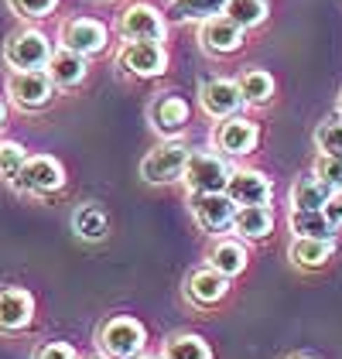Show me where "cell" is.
<instances>
[{
  "mask_svg": "<svg viewBox=\"0 0 342 359\" xmlns=\"http://www.w3.org/2000/svg\"><path fill=\"white\" fill-rule=\"evenodd\" d=\"M107 212L100 209V205H93V202H86L76 209V216H72V229L83 236V240H103L107 236Z\"/></svg>",
  "mask_w": 342,
  "mask_h": 359,
  "instance_id": "d4e9b609",
  "label": "cell"
},
{
  "mask_svg": "<svg viewBox=\"0 0 342 359\" xmlns=\"http://www.w3.org/2000/svg\"><path fill=\"white\" fill-rule=\"evenodd\" d=\"M315 178L329 182V185L339 192L342 189V158H329V154H322V158L315 161Z\"/></svg>",
  "mask_w": 342,
  "mask_h": 359,
  "instance_id": "4dcf8cb0",
  "label": "cell"
},
{
  "mask_svg": "<svg viewBox=\"0 0 342 359\" xmlns=\"http://www.w3.org/2000/svg\"><path fill=\"white\" fill-rule=\"evenodd\" d=\"M4 58L11 69H45L48 58H52V45L41 31L34 28H25V31H14L4 45Z\"/></svg>",
  "mask_w": 342,
  "mask_h": 359,
  "instance_id": "3957f363",
  "label": "cell"
},
{
  "mask_svg": "<svg viewBox=\"0 0 342 359\" xmlns=\"http://www.w3.org/2000/svg\"><path fill=\"white\" fill-rule=\"evenodd\" d=\"M229 284L226 277L219 274L216 267H205V271H196V274L189 277V298L199 304H219L226 298Z\"/></svg>",
  "mask_w": 342,
  "mask_h": 359,
  "instance_id": "d6986e66",
  "label": "cell"
},
{
  "mask_svg": "<svg viewBox=\"0 0 342 359\" xmlns=\"http://www.w3.org/2000/svg\"><path fill=\"white\" fill-rule=\"evenodd\" d=\"M202 110L209 113L212 120H226V116H236V110L243 107V96H240V83L233 79H209L199 93Z\"/></svg>",
  "mask_w": 342,
  "mask_h": 359,
  "instance_id": "7c38bea8",
  "label": "cell"
},
{
  "mask_svg": "<svg viewBox=\"0 0 342 359\" xmlns=\"http://www.w3.org/2000/svg\"><path fill=\"white\" fill-rule=\"evenodd\" d=\"M34 359H79V356H76V349L65 346V342H48V346L38 349V356Z\"/></svg>",
  "mask_w": 342,
  "mask_h": 359,
  "instance_id": "d6a6232c",
  "label": "cell"
},
{
  "mask_svg": "<svg viewBox=\"0 0 342 359\" xmlns=\"http://www.w3.org/2000/svg\"><path fill=\"white\" fill-rule=\"evenodd\" d=\"M52 76L48 72H41V69H14V76L7 79V96L21 107V110H38V107H45L48 100H52Z\"/></svg>",
  "mask_w": 342,
  "mask_h": 359,
  "instance_id": "8992f818",
  "label": "cell"
},
{
  "mask_svg": "<svg viewBox=\"0 0 342 359\" xmlns=\"http://www.w3.org/2000/svg\"><path fill=\"white\" fill-rule=\"evenodd\" d=\"M229 165L219 158V154H209V151H199V154H192L189 158V165H185V185H189V192H226V182H229Z\"/></svg>",
  "mask_w": 342,
  "mask_h": 359,
  "instance_id": "277c9868",
  "label": "cell"
},
{
  "mask_svg": "<svg viewBox=\"0 0 342 359\" xmlns=\"http://www.w3.org/2000/svg\"><path fill=\"white\" fill-rule=\"evenodd\" d=\"M322 212H325V219L332 222V229H336V226H342V189L329 195V202L322 205Z\"/></svg>",
  "mask_w": 342,
  "mask_h": 359,
  "instance_id": "836d02e7",
  "label": "cell"
},
{
  "mask_svg": "<svg viewBox=\"0 0 342 359\" xmlns=\"http://www.w3.org/2000/svg\"><path fill=\"white\" fill-rule=\"evenodd\" d=\"M25 161H28V151L21 147V144H14V140H4L0 144V175L4 178H18V171L25 168Z\"/></svg>",
  "mask_w": 342,
  "mask_h": 359,
  "instance_id": "f546056e",
  "label": "cell"
},
{
  "mask_svg": "<svg viewBox=\"0 0 342 359\" xmlns=\"http://www.w3.org/2000/svg\"><path fill=\"white\" fill-rule=\"evenodd\" d=\"M144 342H147V332L137 318H110L103 329H100V349L110 359H137L144 353Z\"/></svg>",
  "mask_w": 342,
  "mask_h": 359,
  "instance_id": "6da1fadb",
  "label": "cell"
},
{
  "mask_svg": "<svg viewBox=\"0 0 342 359\" xmlns=\"http://www.w3.org/2000/svg\"><path fill=\"white\" fill-rule=\"evenodd\" d=\"M315 147L329 158H342V120H325L315 130Z\"/></svg>",
  "mask_w": 342,
  "mask_h": 359,
  "instance_id": "f1b7e54d",
  "label": "cell"
},
{
  "mask_svg": "<svg viewBox=\"0 0 342 359\" xmlns=\"http://www.w3.org/2000/svg\"><path fill=\"white\" fill-rule=\"evenodd\" d=\"M4 120H7V110H4V103H0V127H4Z\"/></svg>",
  "mask_w": 342,
  "mask_h": 359,
  "instance_id": "e575fe53",
  "label": "cell"
},
{
  "mask_svg": "<svg viewBox=\"0 0 342 359\" xmlns=\"http://www.w3.org/2000/svg\"><path fill=\"white\" fill-rule=\"evenodd\" d=\"M298 359H308V356H298Z\"/></svg>",
  "mask_w": 342,
  "mask_h": 359,
  "instance_id": "74e56055",
  "label": "cell"
},
{
  "mask_svg": "<svg viewBox=\"0 0 342 359\" xmlns=\"http://www.w3.org/2000/svg\"><path fill=\"white\" fill-rule=\"evenodd\" d=\"M137 359H151V356H137Z\"/></svg>",
  "mask_w": 342,
  "mask_h": 359,
  "instance_id": "8d00e7d4",
  "label": "cell"
},
{
  "mask_svg": "<svg viewBox=\"0 0 342 359\" xmlns=\"http://www.w3.org/2000/svg\"><path fill=\"white\" fill-rule=\"evenodd\" d=\"M151 123H154V130L165 134V137L182 134V130L189 127V103H185L182 96H161V100H154Z\"/></svg>",
  "mask_w": 342,
  "mask_h": 359,
  "instance_id": "2e32d148",
  "label": "cell"
},
{
  "mask_svg": "<svg viewBox=\"0 0 342 359\" xmlns=\"http://www.w3.org/2000/svg\"><path fill=\"white\" fill-rule=\"evenodd\" d=\"M116 62L123 72H130L137 79H151V76H161L168 69V52L161 41H123Z\"/></svg>",
  "mask_w": 342,
  "mask_h": 359,
  "instance_id": "5b68a950",
  "label": "cell"
},
{
  "mask_svg": "<svg viewBox=\"0 0 342 359\" xmlns=\"http://www.w3.org/2000/svg\"><path fill=\"white\" fill-rule=\"evenodd\" d=\"M199 41H202V48H205L209 55H229V52H236V48L243 45V28L233 25L226 14H223V18L216 14V18L202 21Z\"/></svg>",
  "mask_w": 342,
  "mask_h": 359,
  "instance_id": "4fadbf2b",
  "label": "cell"
},
{
  "mask_svg": "<svg viewBox=\"0 0 342 359\" xmlns=\"http://www.w3.org/2000/svg\"><path fill=\"white\" fill-rule=\"evenodd\" d=\"M339 113H342V96H339Z\"/></svg>",
  "mask_w": 342,
  "mask_h": 359,
  "instance_id": "d590c367",
  "label": "cell"
},
{
  "mask_svg": "<svg viewBox=\"0 0 342 359\" xmlns=\"http://www.w3.org/2000/svg\"><path fill=\"white\" fill-rule=\"evenodd\" d=\"M168 359H212V349L199 335H175L168 342Z\"/></svg>",
  "mask_w": 342,
  "mask_h": 359,
  "instance_id": "83f0119b",
  "label": "cell"
},
{
  "mask_svg": "<svg viewBox=\"0 0 342 359\" xmlns=\"http://www.w3.org/2000/svg\"><path fill=\"white\" fill-rule=\"evenodd\" d=\"M271 182L260 175V171H250V168H243V171H233L226 182V195L236 202V209L240 205H267L271 202Z\"/></svg>",
  "mask_w": 342,
  "mask_h": 359,
  "instance_id": "5bb4252c",
  "label": "cell"
},
{
  "mask_svg": "<svg viewBox=\"0 0 342 359\" xmlns=\"http://www.w3.org/2000/svg\"><path fill=\"white\" fill-rule=\"evenodd\" d=\"M107 41H110L107 28H103L100 21H93V18H72V21L62 25V48L79 52V55H86V58L100 55V52L107 48Z\"/></svg>",
  "mask_w": 342,
  "mask_h": 359,
  "instance_id": "9c48e42d",
  "label": "cell"
},
{
  "mask_svg": "<svg viewBox=\"0 0 342 359\" xmlns=\"http://www.w3.org/2000/svg\"><path fill=\"white\" fill-rule=\"evenodd\" d=\"M120 34L127 41H165L168 25L151 4H130L120 14Z\"/></svg>",
  "mask_w": 342,
  "mask_h": 359,
  "instance_id": "ba28073f",
  "label": "cell"
},
{
  "mask_svg": "<svg viewBox=\"0 0 342 359\" xmlns=\"http://www.w3.org/2000/svg\"><path fill=\"white\" fill-rule=\"evenodd\" d=\"M65 185V171L58 165L55 158H28L25 168L18 171L14 178V189L21 192H31V195H48V192H58Z\"/></svg>",
  "mask_w": 342,
  "mask_h": 359,
  "instance_id": "52a82bcc",
  "label": "cell"
},
{
  "mask_svg": "<svg viewBox=\"0 0 342 359\" xmlns=\"http://www.w3.org/2000/svg\"><path fill=\"white\" fill-rule=\"evenodd\" d=\"M247 247L240 243V240H219L216 247L209 250V267H216L223 277H236L243 274V267H247Z\"/></svg>",
  "mask_w": 342,
  "mask_h": 359,
  "instance_id": "44dd1931",
  "label": "cell"
},
{
  "mask_svg": "<svg viewBox=\"0 0 342 359\" xmlns=\"http://www.w3.org/2000/svg\"><path fill=\"white\" fill-rule=\"evenodd\" d=\"M58 0H11V7L21 14V18H45L55 11Z\"/></svg>",
  "mask_w": 342,
  "mask_h": 359,
  "instance_id": "1f68e13d",
  "label": "cell"
},
{
  "mask_svg": "<svg viewBox=\"0 0 342 359\" xmlns=\"http://www.w3.org/2000/svg\"><path fill=\"white\" fill-rule=\"evenodd\" d=\"M34 318V298L25 287H4L0 291V329L4 332H21Z\"/></svg>",
  "mask_w": 342,
  "mask_h": 359,
  "instance_id": "9a60e30c",
  "label": "cell"
},
{
  "mask_svg": "<svg viewBox=\"0 0 342 359\" xmlns=\"http://www.w3.org/2000/svg\"><path fill=\"white\" fill-rule=\"evenodd\" d=\"M336 192L329 182H322V178H298L294 185H291V209H322L325 202H329V195Z\"/></svg>",
  "mask_w": 342,
  "mask_h": 359,
  "instance_id": "7402d4cb",
  "label": "cell"
},
{
  "mask_svg": "<svg viewBox=\"0 0 342 359\" xmlns=\"http://www.w3.org/2000/svg\"><path fill=\"white\" fill-rule=\"evenodd\" d=\"M240 96L247 107H264L274 100V76L264 69H250L240 76Z\"/></svg>",
  "mask_w": 342,
  "mask_h": 359,
  "instance_id": "603a6c76",
  "label": "cell"
},
{
  "mask_svg": "<svg viewBox=\"0 0 342 359\" xmlns=\"http://www.w3.org/2000/svg\"><path fill=\"white\" fill-rule=\"evenodd\" d=\"M189 147L185 144H178V140H165V144H158L147 158H144L141 165V178L144 182H151V185H168L175 178H182L185 175V165H189Z\"/></svg>",
  "mask_w": 342,
  "mask_h": 359,
  "instance_id": "7a4b0ae2",
  "label": "cell"
},
{
  "mask_svg": "<svg viewBox=\"0 0 342 359\" xmlns=\"http://www.w3.org/2000/svg\"><path fill=\"white\" fill-rule=\"evenodd\" d=\"M332 250H336L332 236L329 240H322V236H294L287 257H291L294 267H322V264H329Z\"/></svg>",
  "mask_w": 342,
  "mask_h": 359,
  "instance_id": "e0dca14e",
  "label": "cell"
},
{
  "mask_svg": "<svg viewBox=\"0 0 342 359\" xmlns=\"http://www.w3.org/2000/svg\"><path fill=\"white\" fill-rule=\"evenodd\" d=\"M45 69H48V76H52V83L55 86L72 89V86H79L86 79V55L62 48V52H52V58H48Z\"/></svg>",
  "mask_w": 342,
  "mask_h": 359,
  "instance_id": "ac0fdd59",
  "label": "cell"
},
{
  "mask_svg": "<svg viewBox=\"0 0 342 359\" xmlns=\"http://www.w3.org/2000/svg\"><path fill=\"white\" fill-rule=\"evenodd\" d=\"M192 212H196V222H199L205 233H226V226H233V216H236V202L229 198L226 192H202L192 198Z\"/></svg>",
  "mask_w": 342,
  "mask_h": 359,
  "instance_id": "30bf717a",
  "label": "cell"
},
{
  "mask_svg": "<svg viewBox=\"0 0 342 359\" xmlns=\"http://www.w3.org/2000/svg\"><path fill=\"white\" fill-rule=\"evenodd\" d=\"M291 233L294 236H332V222L325 219L322 209H291Z\"/></svg>",
  "mask_w": 342,
  "mask_h": 359,
  "instance_id": "cb8c5ba5",
  "label": "cell"
},
{
  "mask_svg": "<svg viewBox=\"0 0 342 359\" xmlns=\"http://www.w3.org/2000/svg\"><path fill=\"white\" fill-rule=\"evenodd\" d=\"M226 14L233 25H240V28H256V25H264V18H267V0H229L226 4Z\"/></svg>",
  "mask_w": 342,
  "mask_h": 359,
  "instance_id": "4316f807",
  "label": "cell"
},
{
  "mask_svg": "<svg viewBox=\"0 0 342 359\" xmlns=\"http://www.w3.org/2000/svg\"><path fill=\"white\" fill-rule=\"evenodd\" d=\"M229 0H171V14L178 21H209L226 11Z\"/></svg>",
  "mask_w": 342,
  "mask_h": 359,
  "instance_id": "484cf974",
  "label": "cell"
},
{
  "mask_svg": "<svg viewBox=\"0 0 342 359\" xmlns=\"http://www.w3.org/2000/svg\"><path fill=\"white\" fill-rule=\"evenodd\" d=\"M216 147L229 154V158H243V154H250L256 147V140H260V130H256L254 120H247V116H226L219 127H216Z\"/></svg>",
  "mask_w": 342,
  "mask_h": 359,
  "instance_id": "8fae6325",
  "label": "cell"
},
{
  "mask_svg": "<svg viewBox=\"0 0 342 359\" xmlns=\"http://www.w3.org/2000/svg\"><path fill=\"white\" fill-rule=\"evenodd\" d=\"M233 229L243 240H264L274 229V212L267 205H240L233 216Z\"/></svg>",
  "mask_w": 342,
  "mask_h": 359,
  "instance_id": "ffe728a7",
  "label": "cell"
}]
</instances>
